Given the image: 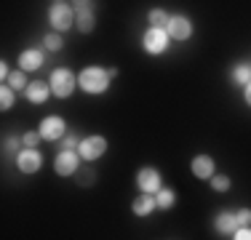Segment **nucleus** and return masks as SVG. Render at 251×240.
I'll return each mask as SVG.
<instances>
[{
    "label": "nucleus",
    "instance_id": "obj_21",
    "mask_svg": "<svg viewBox=\"0 0 251 240\" xmlns=\"http://www.w3.org/2000/svg\"><path fill=\"white\" fill-rule=\"evenodd\" d=\"M43 46L49 48V51H62L64 40H62V35H59V32H49V35L43 38Z\"/></svg>",
    "mask_w": 251,
    "mask_h": 240
},
{
    "label": "nucleus",
    "instance_id": "obj_28",
    "mask_svg": "<svg viewBox=\"0 0 251 240\" xmlns=\"http://www.w3.org/2000/svg\"><path fill=\"white\" fill-rule=\"evenodd\" d=\"M77 147H80V139H77V136H64V149H73L75 152Z\"/></svg>",
    "mask_w": 251,
    "mask_h": 240
},
{
    "label": "nucleus",
    "instance_id": "obj_27",
    "mask_svg": "<svg viewBox=\"0 0 251 240\" xmlns=\"http://www.w3.org/2000/svg\"><path fill=\"white\" fill-rule=\"evenodd\" d=\"M3 147H5V152H16V155H19V139H14V136H8Z\"/></svg>",
    "mask_w": 251,
    "mask_h": 240
},
{
    "label": "nucleus",
    "instance_id": "obj_30",
    "mask_svg": "<svg viewBox=\"0 0 251 240\" xmlns=\"http://www.w3.org/2000/svg\"><path fill=\"white\" fill-rule=\"evenodd\" d=\"M0 75H3V80H8V77H11V72H8V64H0Z\"/></svg>",
    "mask_w": 251,
    "mask_h": 240
},
{
    "label": "nucleus",
    "instance_id": "obj_17",
    "mask_svg": "<svg viewBox=\"0 0 251 240\" xmlns=\"http://www.w3.org/2000/svg\"><path fill=\"white\" fill-rule=\"evenodd\" d=\"M232 83H238V86H249L251 83V64H238V67L232 70Z\"/></svg>",
    "mask_w": 251,
    "mask_h": 240
},
{
    "label": "nucleus",
    "instance_id": "obj_14",
    "mask_svg": "<svg viewBox=\"0 0 251 240\" xmlns=\"http://www.w3.org/2000/svg\"><path fill=\"white\" fill-rule=\"evenodd\" d=\"M94 11H91V3H77V29L80 32H91L94 29Z\"/></svg>",
    "mask_w": 251,
    "mask_h": 240
},
{
    "label": "nucleus",
    "instance_id": "obj_6",
    "mask_svg": "<svg viewBox=\"0 0 251 240\" xmlns=\"http://www.w3.org/2000/svg\"><path fill=\"white\" fill-rule=\"evenodd\" d=\"M40 136L46 142H56V139H64L67 136V123H64L59 115H51L40 123Z\"/></svg>",
    "mask_w": 251,
    "mask_h": 240
},
{
    "label": "nucleus",
    "instance_id": "obj_7",
    "mask_svg": "<svg viewBox=\"0 0 251 240\" xmlns=\"http://www.w3.org/2000/svg\"><path fill=\"white\" fill-rule=\"evenodd\" d=\"M104 152H107V139L104 136H88V139H83L80 147H77V155L86 158V160H97Z\"/></svg>",
    "mask_w": 251,
    "mask_h": 240
},
{
    "label": "nucleus",
    "instance_id": "obj_10",
    "mask_svg": "<svg viewBox=\"0 0 251 240\" xmlns=\"http://www.w3.org/2000/svg\"><path fill=\"white\" fill-rule=\"evenodd\" d=\"M166 32H169V38H174V40H187L190 35H193V22H190L187 16H171Z\"/></svg>",
    "mask_w": 251,
    "mask_h": 240
},
{
    "label": "nucleus",
    "instance_id": "obj_29",
    "mask_svg": "<svg viewBox=\"0 0 251 240\" xmlns=\"http://www.w3.org/2000/svg\"><path fill=\"white\" fill-rule=\"evenodd\" d=\"M94 176H97V173H94L91 168H88V171H83V182H86V184H91V182H94Z\"/></svg>",
    "mask_w": 251,
    "mask_h": 240
},
{
    "label": "nucleus",
    "instance_id": "obj_25",
    "mask_svg": "<svg viewBox=\"0 0 251 240\" xmlns=\"http://www.w3.org/2000/svg\"><path fill=\"white\" fill-rule=\"evenodd\" d=\"M235 216H238V224L241 227H251V208H241Z\"/></svg>",
    "mask_w": 251,
    "mask_h": 240
},
{
    "label": "nucleus",
    "instance_id": "obj_1",
    "mask_svg": "<svg viewBox=\"0 0 251 240\" xmlns=\"http://www.w3.org/2000/svg\"><path fill=\"white\" fill-rule=\"evenodd\" d=\"M110 80L112 77L101 67H86L80 72V77H77V83H80V88L86 94H104L107 86H110Z\"/></svg>",
    "mask_w": 251,
    "mask_h": 240
},
{
    "label": "nucleus",
    "instance_id": "obj_20",
    "mask_svg": "<svg viewBox=\"0 0 251 240\" xmlns=\"http://www.w3.org/2000/svg\"><path fill=\"white\" fill-rule=\"evenodd\" d=\"M29 83H27V77H25V72H11V77H8V88H14V91H22V88H27Z\"/></svg>",
    "mask_w": 251,
    "mask_h": 240
},
{
    "label": "nucleus",
    "instance_id": "obj_11",
    "mask_svg": "<svg viewBox=\"0 0 251 240\" xmlns=\"http://www.w3.org/2000/svg\"><path fill=\"white\" fill-rule=\"evenodd\" d=\"M238 216L235 214H230V211H222L217 216V221H214V230L219 232V235H235V230H238Z\"/></svg>",
    "mask_w": 251,
    "mask_h": 240
},
{
    "label": "nucleus",
    "instance_id": "obj_24",
    "mask_svg": "<svg viewBox=\"0 0 251 240\" xmlns=\"http://www.w3.org/2000/svg\"><path fill=\"white\" fill-rule=\"evenodd\" d=\"M211 187L217 192H227L230 190V176H211Z\"/></svg>",
    "mask_w": 251,
    "mask_h": 240
},
{
    "label": "nucleus",
    "instance_id": "obj_19",
    "mask_svg": "<svg viewBox=\"0 0 251 240\" xmlns=\"http://www.w3.org/2000/svg\"><path fill=\"white\" fill-rule=\"evenodd\" d=\"M155 195H158V197H155V206H158V208H171V206H174V200H176L174 190H163V187H160Z\"/></svg>",
    "mask_w": 251,
    "mask_h": 240
},
{
    "label": "nucleus",
    "instance_id": "obj_23",
    "mask_svg": "<svg viewBox=\"0 0 251 240\" xmlns=\"http://www.w3.org/2000/svg\"><path fill=\"white\" fill-rule=\"evenodd\" d=\"M38 139H43L40 131H27V134L22 136V144H25V149H35L38 147Z\"/></svg>",
    "mask_w": 251,
    "mask_h": 240
},
{
    "label": "nucleus",
    "instance_id": "obj_26",
    "mask_svg": "<svg viewBox=\"0 0 251 240\" xmlns=\"http://www.w3.org/2000/svg\"><path fill=\"white\" fill-rule=\"evenodd\" d=\"M232 240H251V227H238Z\"/></svg>",
    "mask_w": 251,
    "mask_h": 240
},
{
    "label": "nucleus",
    "instance_id": "obj_5",
    "mask_svg": "<svg viewBox=\"0 0 251 240\" xmlns=\"http://www.w3.org/2000/svg\"><path fill=\"white\" fill-rule=\"evenodd\" d=\"M77 166H80V158H77V152H73V149H62V152L53 158V171H56L59 176H73L77 171Z\"/></svg>",
    "mask_w": 251,
    "mask_h": 240
},
{
    "label": "nucleus",
    "instance_id": "obj_13",
    "mask_svg": "<svg viewBox=\"0 0 251 240\" xmlns=\"http://www.w3.org/2000/svg\"><path fill=\"white\" fill-rule=\"evenodd\" d=\"M190 168H193V173H195L198 179H203V182L214 176V160L208 158V155H198V158L193 160V166H190Z\"/></svg>",
    "mask_w": 251,
    "mask_h": 240
},
{
    "label": "nucleus",
    "instance_id": "obj_2",
    "mask_svg": "<svg viewBox=\"0 0 251 240\" xmlns=\"http://www.w3.org/2000/svg\"><path fill=\"white\" fill-rule=\"evenodd\" d=\"M75 83H77V77L73 75L70 70H64V67H59V70H53V75H51V91L59 96V99H67L70 94L75 91Z\"/></svg>",
    "mask_w": 251,
    "mask_h": 240
},
{
    "label": "nucleus",
    "instance_id": "obj_4",
    "mask_svg": "<svg viewBox=\"0 0 251 240\" xmlns=\"http://www.w3.org/2000/svg\"><path fill=\"white\" fill-rule=\"evenodd\" d=\"M49 19H51V27L56 32H64V29L73 27V8L67 3H53L49 11Z\"/></svg>",
    "mask_w": 251,
    "mask_h": 240
},
{
    "label": "nucleus",
    "instance_id": "obj_3",
    "mask_svg": "<svg viewBox=\"0 0 251 240\" xmlns=\"http://www.w3.org/2000/svg\"><path fill=\"white\" fill-rule=\"evenodd\" d=\"M142 48H145L147 53H152V56H158V53H163L166 48H169V32L166 29H147L145 38H142Z\"/></svg>",
    "mask_w": 251,
    "mask_h": 240
},
{
    "label": "nucleus",
    "instance_id": "obj_12",
    "mask_svg": "<svg viewBox=\"0 0 251 240\" xmlns=\"http://www.w3.org/2000/svg\"><path fill=\"white\" fill-rule=\"evenodd\" d=\"M19 67H22V72L40 70V67H43V53H40L38 48H27V51L19 56Z\"/></svg>",
    "mask_w": 251,
    "mask_h": 240
},
{
    "label": "nucleus",
    "instance_id": "obj_16",
    "mask_svg": "<svg viewBox=\"0 0 251 240\" xmlns=\"http://www.w3.org/2000/svg\"><path fill=\"white\" fill-rule=\"evenodd\" d=\"M131 208H134L136 216H150L152 208H158V206H155V197L152 195H145V192H142V195L134 200V206H131Z\"/></svg>",
    "mask_w": 251,
    "mask_h": 240
},
{
    "label": "nucleus",
    "instance_id": "obj_15",
    "mask_svg": "<svg viewBox=\"0 0 251 240\" xmlns=\"http://www.w3.org/2000/svg\"><path fill=\"white\" fill-rule=\"evenodd\" d=\"M25 94H27V99L32 101V104H43V101L49 99L53 91H51V86H46V83H40V80H38V83H29Z\"/></svg>",
    "mask_w": 251,
    "mask_h": 240
},
{
    "label": "nucleus",
    "instance_id": "obj_31",
    "mask_svg": "<svg viewBox=\"0 0 251 240\" xmlns=\"http://www.w3.org/2000/svg\"><path fill=\"white\" fill-rule=\"evenodd\" d=\"M243 96H246V104L251 107V83H249V86H246V94H243Z\"/></svg>",
    "mask_w": 251,
    "mask_h": 240
},
{
    "label": "nucleus",
    "instance_id": "obj_18",
    "mask_svg": "<svg viewBox=\"0 0 251 240\" xmlns=\"http://www.w3.org/2000/svg\"><path fill=\"white\" fill-rule=\"evenodd\" d=\"M147 19H150V24H152V29H163V27H169L171 16L166 14V11L155 8V11H150V14H147Z\"/></svg>",
    "mask_w": 251,
    "mask_h": 240
},
{
    "label": "nucleus",
    "instance_id": "obj_22",
    "mask_svg": "<svg viewBox=\"0 0 251 240\" xmlns=\"http://www.w3.org/2000/svg\"><path fill=\"white\" fill-rule=\"evenodd\" d=\"M14 107V88L3 86L0 88V110H11Z\"/></svg>",
    "mask_w": 251,
    "mask_h": 240
},
{
    "label": "nucleus",
    "instance_id": "obj_8",
    "mask_svg": "<svg viewBox=\"0 0 251 240\" xmlns=\"http://www.w3.org/2000/svg\"><path fill=\"white\" fill-rule=\"evenodd\" d=\"M16 166H19L22 173H38V168L43 166V158H40L38 149H22L16 155Z\"/></svg>",
    "mask_w": 251,
    "mask_h": 240
},
{
    "label": "nucleus",
    "instance_id": "obj_9",
    "mask_svg": "<svg viewBox=\"0 0 251 240\" xmlns=\"http://www.w3.org/2000/svg\"><path fill=\"white\" fill-rule=\"evenodd\" d=\"M136 184H139V190L145 192V195H152V192L160 190V173L155 171V168H139Z\"/></svg>",
    "mask_w": 251,
    "mask_h": 240
}]
</instances>
